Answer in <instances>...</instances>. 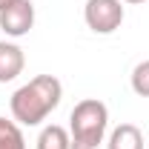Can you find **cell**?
<instances>
[{"mask_svg": "<svg viewBox=\"0 0 149 149\" xmlns=\"http://www.w3.org/2000/svg\"><path fill=\"white\" fill-rule=\"evenodd\" d=\"M106 149H143V135L135 123H120L112 129Z\"/></svg>", "mask_w": 149, "mask_h": 149, "instance_id": "8992f818", "label": "cell"}, {"mask_svg": "<svg viewBox=\"0 0 149 149\" xmlns=\"http://www.w3.org/2000/svg\"><path fill=\"white\" fill-rule=\"evenodd\" d=\"M123 3H143V0H123Z\"/></svg>", "mask_w": 149, "mask_h": 149, "instance_id": "8fae6325", "label": "cell"}, {"mask_svg": "<svg viewBox=\"0 0 149 149\" xmlns=\"http://www.w3.org/2000/svg\"><path fill=\"white\" fill-rule=\"evenodd\" d=\"M123 0H86L83 20L95 35H112L123 23Z\"/></svg>", "mask_w": 149, "mask_h": 149, "instance_id": "3957f363", "label": "cell"}, {"mask_svg": "<svg viewBox=\"0 0 149 149\" xmlns=\"http://www.w3.org/2000/svg\"><path fill=\"white\" fill-rule=\"evenodd\" d=\"M37 149H72V138H69V132L63 126L49 123L37 135Z\"/></svg>", "mask_w": 149, "mask_h": 149, "instance_id": "52a82bcc", "label": "cell"}, {"mask_svg": "<svg viewBox=\"0 0 149 149\" xmlns=\"http://www.w3.org/2000/svg\"><path fill=\"white\" fill-rule=\"evenodd\" d=\"M106 126H109V109L103 100L86 97V100L74 103L72 115H69L72 149H97L103 143Z\"/></svg>", "mask_w": 149, "mask_h": 149, "instance_id": "7a4b0ae2", "label": "cell"}, {"mask_svg": "<svg viewBox=\"0 0 149 149\" xmlns=\"http://www.w3.org/2000/svg\"><path fill=\"white\" fill-rule=\"evenodd\" d=\"M15 3H20V0H0V12L9 9V6H15Z\"/></svg>", "mask_w": 149, "mask_h": 149, "instance_id": "30bf717a", "label": "cell"}, {"mask_svg": "<svg viewBox=\"0 0 149 149\" xmlns=\"http://www.w3.org/2000/svg\"><path fill=\"white\" fill-rule=\"evenodd\" d=\"M26 66V55L17 43L0 40V83H12Z\"/></svg>", "mask_w": 149, "mask_h": 149, "instance_id": "5b68a950", "label": "cell"}, {"mask_svg": "<svg viewBox=\"0 0 149 149\" xmlns=\"http://www.w3.org/2000/svg\"><path fill=\"white\" fill-rule=\"evenodd\" d=\"M0 149H26V141H23L17 120L0 118Z\"/></svg>", "mask_w": 149, "mask_h": 149, "instance_id": "ba28073f", "label": "cell"}, {"mask_svg": "<svg viewBox=\"0 0 149 149\" xmlns=\"http://www.w3.org/2000/svg\"><path fill=\"white\" fill-rule=\"evenodd\" d=\"M60 97H63V83L55 74H37L12 95L9 109L20 126H40L60 106Z\"/></svg>", "mask_w": 149, "mask_h": 149, "instance_id": "6da1fadb", "label": "cell"}, {"mask_svg": "<svg viewBox=\"0 0 149 149\" xmlns=\"http://www.w3.org/2000/svg\"><path fill=\"white\" fill-rule=\"evenodd\" d=\"M132 92L141 97H149V60H141L132 69Z\"/></svg>", "mask_w": 149, "mask_h": 149, "instance_id": "9c48e42d", "label": "cell"}, {"mask_svg": "<svg viewBox=\"0 0 149 149\" xmlns=\"http://www.w3.org/2000/svg\"><path fill=\"white\" fill-rule=\"evenodd\" d=\"M32 26H35V6H32V0H20V3L0 12V29L9 37L29 35Z\"/></svg>", "mask_w": 149, "mask_h": 149, "instance_id": "277c9868", "label": "cell"}]
</instances>
